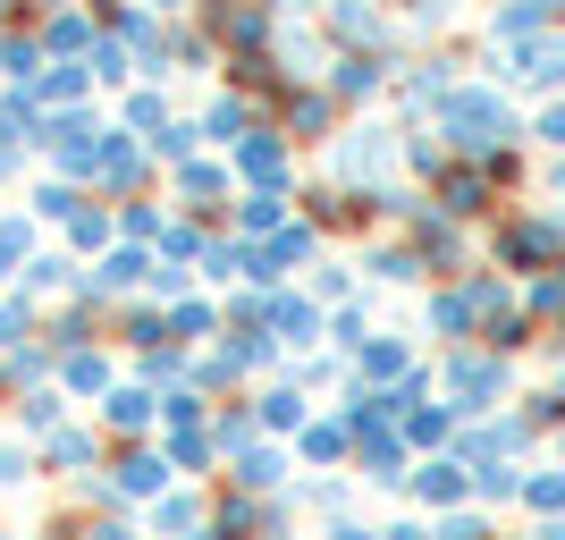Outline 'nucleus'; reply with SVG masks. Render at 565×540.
<instances>
[{
  "label": "nucleus",
  "mask_w": 565,
  "mask_h": 540,
  "mask_svg": "<svg viewBox=\"0 0 565 540\" xmlns=\"http://www.w3.org/2000/svg\"><path fill=\"white\" fill-rule=\"evenodd\" d=\"M448 127H456L465 144H498V136H507V110H498L490 94H456V102H448Z\"/></svg>",
  "instance_id": "obj_1"
},
{
  "label": "nucleus",
  "mask_w": 565,
  "mask_h": 540,
  "mask_svg": "<svg viewBox=\"0 0 565 540\" xmlns=\"http://www.w3.org/2000/svg\"><path fill=\"white\" fill-rule=\"evenodd\" d=\"M523 76H532V85H557L565 76V43H523Z\"/></svg>",
  "instance_id": "obj_2"
},
{
  "label": "nucleus",
  "mask_w": 565,
  "mask_h": 540,
  "mask_svg": "<svg viewBox=\"0 0 565 540\" xmlns=\"http://www.w3.org/2000/svg\"><path fill=\"white\" fill-rule=\"evenodd\" d=\"M548 136H557V144H565V110H548Z\"/></svg>",
  "instance_id": "obj_3"
}]
</instances>
